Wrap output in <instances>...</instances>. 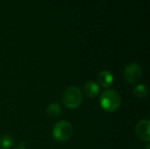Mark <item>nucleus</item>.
Segmentation results:
<instances>
[{
	"instance_id": "f257e3e1",
	"label": "nucleus",
	"mask_w": 150,
	"mask_h": 149,
	"mask_svg": "<svg viewBox=\"0 0 150 149\" xmlns=\"http://www.w3.org/2000/svg\"><path fill=\"white\" fill-rule=\"evenodd\" d=\"M99 104L105 112H113L120 107L121 97L116 90L108 89L102 92L99 98Z\"/></svg>"
},
{
	"instance_id": "f03ea898",
	"label": "nucleus",
	"mask_w": 150,
	"mask_h": 149,
	"mask_svg": "<svg viewBox=\"0 0 150 149\" xmlns=\"http://www.w3.org/2000/svg\"><path fill=\"white\" fill-rule=\"evenodd\" d=\"M63 105L69 109L78 108L83 102V94L80 89L76 86H70L67 88L62 97Z\"/></svg>"
},
{
	"instance_id": "7ed1b4c3",
	"label": "nucleus",
	"mask_w": 150,
	"mask_h": 149,
	"mask_svg": "<svg viewBox=\"0 0 150 149\" xmlns=\"http://www.w3.org/2000/svg\"><path fill=\"white\" fill-rule=\"evenodd\" d=\"M53 137L58 142L68 141L73 134L72 125L66 120L57 122L53 128Z\"/></svg>"
},
{
	"instance_id": "20e7f679",
	"label": "nucleus",
	"mask_w": 150,
	"mask_h": 149,
	"mask_svg": "<svg viewBox=\"0 0 150 149\" xmlns=\"http://www.w3.org/2000/svg\"><path fill=\"white\" fill-rule=\"evenodd\" d=\"M142 76V69L138 63L132 62L128 64L124 70L125 80L132 84L138 83Z\"/></svg>"
},
{
	"instance_id": "39448f33",
	"label": "nucleus",
	"mask_w": 150,
	"mask_h": 149,
	"mask_svg": "<svg viewBox=\"0 0 150 149\" xmlns=\"http://www.w3.org/2000/svg\"><path fill=\"white\" fill-rule=\"evenodd\" d=\"M150 122L148 119L140 120L135 126V133L138 138L143 141L149 142L150 141Z\"/></svg>"
},
{
	"instance_id": "423d86ee",
	"label": "nucleus",
	"mask_w": 150,
	"mask_h": 149,
	"mask_svg": "<svg viewBox=\"0 0 150 149\" xmlns=\"http://www.w3.org/2000/svg\"><path fill=\"white\" fill-rule=\"evenodd\" d=\"M83 92L85 96L89 98H93L96 97L100 90V86L98 84V83L93 82V81H89L83 85Z\"/></svg>"
},
{
	"instance_id": "0eeeda50",
	"label": "nucleus",
	"mask_w": 150,
	"mask_h": 149,
	"mask_svg": "<svg viewBox=\"0 0 150 149\" xmlns=\"http://www.w3.org/2000/svg\"><path fill=\"white\" fill-rule=\"evenodd\" d=\"M113 83V76L108 70L101 71L98 76V84L103 88H108Z\"/></svg>"
},
{
	"instance_id": "6e6552de",
	"label": "nucleus",
	"mask_w": 150,
	"mask_h": 149,
	"mask_svg": "<svg viewBox=\"0 0 150 149\" xmlns=\"http://www.w3.org/2000/svg\"><path fill=\"white\" fill-rule=\"evenodd\" d=\"M62 107L57 103L50 104L47 108V113L50 118H57L62 114Z\"/></svg>"
},
{
	"instance_id": "1a4fd4ad",
	"label": "nucleus",
	"mask_w": 150,
	"mask_h": 149,
	"mask_svg": "<svg viewBox=\"0 0 150 149\" xmlns=\"http://www.w3.org/2000/svg\"><path fill=\"white\" fill-rule=\"evenodd\" d=\"M133 92H134V94L135 97H137L138 98L142 99V98H145L148 96L149 90H148V87L145 84L141 83V84H137L134 88Z\"/></svg>"
},
{
	"instance_id": "9d476101",
	"label": "nucleus",
	"mask_w": 150,
	"mask_h": 149,
	"mask_svg": "<svg viewBox=\"0 0 150 149\" xmlns=\"http://www.w3.org/2000/svg\"><path fill=\"white\" fill-rule=\"evenodd\" d=\"M14 145V139L7 134H4L0 137V148H11Z\"/></svg>"
},
{
	"instance_id": "9b49d317",
	"label": "nucleus",
	"mask_w": 150,
	"mask_h": 149,
	"mask_svg": "<svg viewBox=\"0 0 150 149\" xmlns=\"http://www.w3.org/2000/svg\"><path fill=\"white\" fill-rule=\"evenodd\" d=\"M15 149H26V148H25L24 146H18V148H16Z\"/></svg>"
},
{
	"instance_id": "f8f14e48",
	"label": "nucleus",
	"mask_w": 150,
	"mask_h": 149,
	"mask_svg": "<svg viewBox=\"0 0 150 149\" xmlns=\"http://www.w3.org/2000/svg\"><path fill=\"white\" fill-rule=\"evenodd\" d=\"M0 149H2V148H0Z\"/></svg>"
}]
</instances>
